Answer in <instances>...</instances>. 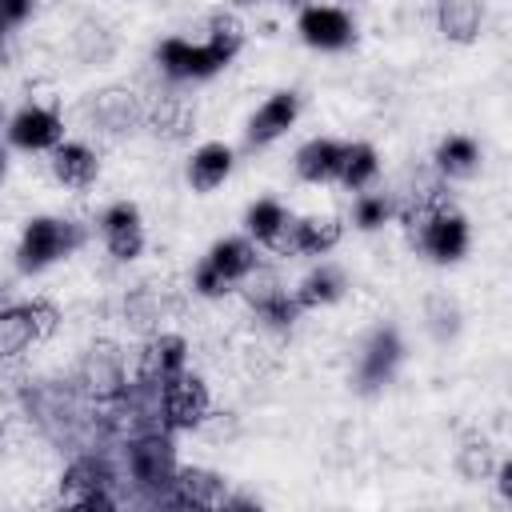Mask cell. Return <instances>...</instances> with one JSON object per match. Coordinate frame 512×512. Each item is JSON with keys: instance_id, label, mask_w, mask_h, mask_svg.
I'll list each match as a JSON object with an SVG mask.
<instances>
[{"instance_id": "cell-1", "label": "cell", "mask_w": 512, "mask_h": 512, "mask_svg": "<svg viewBox=\"0 0 512 512\" xmlns=\"http://www.w3.org/2000/svg\"><path fill=\"white\" fill-rule=\"evenodd\" d=\"M240 48H244V24L232 12H212L208 36L200 44H192L184 36H168L156 44V64L172 80H208L220 68H228Z\"/></svg>"}, {"instance_id": "cell-2", "label": "cell", "mask_w": 512, "mask_h": 512, "mask_svg": "<svg viewBox=\"0 0 512 512\" xmlns=\"http://www.w3.org/2000/svg\"><path fill=\"white\" fill-rule=\"evenodd\" d=\"M84 244V228L76 220H60V216H32L20 232V244H16V268L24 276H36L44 272L48 264L72 256L76 248Z\"/></svg>"}, {"instance_id": "cell-3", "label": "cell", "mask_w": 512, "mask_h": 512, "mask_svg": "<svg viewBox=\"0 0 512 512\" xmlns=\"http://www.w3.org/2000/svg\"><path fill=\"white\" fill-rule=\"evenodd\" d=\"M256 268H260L256 244H252L248 236H224V240H216V244L204 252V260L196 264L192 288L212 300V296H224V292H232L236 284H244Z\"/></svg>"}, {"instance_id": "cell-4", "label": "cell", "mask_w": 512, "mask_h": 512, "mask_svg": "<svg viewBox=\"0 0 512 512\" xmlns=\"http://www.w3.org/2000/svg\"><path fill=\"white\" fill-rule=\"evenodd\" d=\"M212 416V392L204 384V376L196 372H180L160 388V424L164 432H192Z\"/></svg>"}, {"instance_id": "cell-5", "label": "cell", "mask_w": 512, "mask_h": 512, "mask_svg": "<svg viewBox=\"0 0 512 512\" xmlns=\"http://www.w3.org/2000/svg\"><path fill=\"white\" fill-rule=\"evenodd\" d=\"M112 468L104 456H76L64 472H60V500L84 512H112L116 496H112Z\"/></svg>"}, {"instance_id": "cell-6", "label": "cell", "mask_w": 512, "mask_h": 512, "mask_svg": "<svg viewBox=\"0 0 512 512\" xmlns=\"http://www.w3.org/2000/svg\"><path fill=\"white\" fill-rule=\"evenodd\" d=\"M76 384L96 400V404H112L128 396V372H124V352L112 340H96L84 348L80 364H76Z\"/></svg>"}, {"instance_id": "cell-7", "label": "cell", "mask_w": 512, "mask_h": 512, "mask_svg": "<svg viewBox=\"0 0 512 512\" xmlns=\"http://www.w3.org/2000/svg\"><path fill=\"white\" fill-rule=\"evenodd\" d=\"M128 472L144 492H156L160 500L168 496V484L176 476V448L168 432H140L128 440Z\"/></svg>"}, {"instance_id": "cell-8", "label": "cell", "mask_w": 512, "mask_h": 512, "mask_svg": "<svg viewBox=\"0 0 512 512\" xmlns=\"http://www.w3.org/2000/svg\"><path fill=\"white\" fill-rule=\"evenodd\" d=\"M400 360H404V340H400V332H396L392 324L372 328L368 340H364V348H360V360H356V392H364V396L380 392V388L396 376Z\"/></svg>"}, {"instance_id": "cell-9", "label": "cell", "mask_w": 512, "mask_h": 512, "mask_svg": "<svg viewBox=\"0 0 512 512\" xmlns=\"http://www.w3.org/2000/svg\"><path fill=\"white\" fill-rule=\"evenodd\" d=\"M412 240L432 264H456L468 252V220L456 212V204L440 208L412 232Z\"/></svg>"}, {"instance_id": "cell-10", "label": "cell", "mask_w": 512, "mask_h": 512, "mask_svg": "<svg viewBox=\"0 0 512 512\" xmlns=\"http://www.w3.org/2000/svg\"><path fill=\"white\" fill-rule=\"evenodd\" d=\"M84 112H88V120H92L100 132H108V136H128V132H136V128L144 124V104H140V96H136L132 88H124V84H108V88L92 92L88 104H84Z\"/></svg>"}, {"instance_id": "cell-11", "label": "cell", "mask_w": 512, "mask_h": 512, "mask_svg": "<svg viewBox=\"0 0 512 512\" xmlns=\"http://www.w3.org/2000/svg\"><path fill=\"white\" fill-rule=\"evenodd\" d=\"M188 364V344L176 332H152L136 360V388H164L172 376H180Z\"/></svg>"}, {"instance_id": "cell-12", "label": "cell", "mask_w": 512, "mask_h": 512, "mask_svg": "<svg viewBox=\"0 0 512 512\" xmlns=\"http://www.w3.org/2000/svg\"><path fill=\"white\" fill-rule=\"evenodd\" d=\"M296 32L308 48H320V52H340L356 40V24L344 8H332V4H308L300 8V20H296Z\"/></svg>"}, {"instance_id": "cell-13", "label": "cell", "mask_w": 512, "mask_h": 512, "mask_svg": "<svg viewBox=\"0 0 512 512\" xmlns=\"http://www.w3.org/2000/svg\"><path fill=\"white\" fill-rule=\"evenodd\" d=\"M100 236H104V248L112 252V260L128 264L144 252V220H140V208L132 200H116L100 212Z\"/></svg>"}, {"instance_id": "cell-14", "label": "cell", "mask_w": 512, "mask_h": 512, "mask_svg": "<svg viewBox=\"0 0 512 512\" xmlns=\"http://www.w3.org/2000/svg\"><path fill=\"white\" fill-rule=\"evenodd\" d=\"M164 500L176 504V508H224L228 480L212 468H200V464H188V468L176 464V476H172Z\"/></svg>"}, {"instance_id": "cell-15", "label": "cell", "mask_w": 512, "mask_h": 512, "mask_svg": "<svg viewBox=\"0 0 512 512\" xmlns=\"http://www.w3.org/2000/svg\"><path fill=\"white\" fill-rule=\"evenodd\" d=\"M8 140L24 152H52L64 140V120L56 108L48 104H24L12 120H8Z\"/></svg>"}, {"instance_id": "cell-16", "label": "cell", "mask_w": 512, "mask_h": 512, "mask_svg": "<svg viewBox=\"0 0 512 512\" xmlns=\"http://www.w3.org/2000/svg\"><path fill=\"white\" fill-rule=\"evenodd\" d=\"M344 236V224L340 216H304V220H288L284 236L276 240L272 252L288 256V252H300V256H324L340 244Z\"/></svg>"}, {"instance_id": "cell-17", "label": "cell", "mask_w": 512, "mask_h": 512, "mask_svg": "<svg viewBox=\"0 0 512 512\" xmlns=\"http://www.w3.org/2000/svg\"><path fill=\"white\" fill-rule=\"evenodd\" d=\"M296 116H300V92H292V88L272 92V96L252 112V120H248V144H252V148L272 144L276 136H284V132L296 124Z\"/></svg>"}, {"instance_id": "cell-18", "label": "cell", "mask_w": 512, "mask_h": 512, "mask_svg": "<svg viewBox=\"0 0 512 512\" xmlns=\"http://www.w3.org/2000/svg\"><path fill=\"white\" fill-rule=\"evenodd\" d=\"M144 120L156 136L164 140H184L192 128H196V104L180 92H164L152 100V108H144Z\"/></svg>"}, {"instance_id": "cell-19", "label": "cell", "mask_w": 512, "mask_h": 512, "mask_svg": "<svg viewBox=\"0 0 512 512\" xmlns=\"http://www.w3.org/2000/svg\"><path fill=\"white\" fill-rule=\"evenodd\" d=\"M52 176L64 184V188H92L96 176H100V160L88 144L80 140H60L52 148Z\"/></svg>"}, {"instance_id": "cell-20", "label": "cell", "mask_w": 512, "mask_h": 512, "mask_svg": "<svg viewBox=\"0 0 512 512\" xmlns=\"http://www.w3.org/2000/svg\"><path fill=\"white\" fill-rule=\"evenodd\" d=\"M248 304H252V312H256L268 328H276V332H284V328H292V324L300 320V304H296V296L284 292L272 276L248 288Z\"/></svg>"}, {"instance_id": "cell-21", "label": "cell", "mask_w": 512, "mask_h": 512, "mask_svg": "<svg viewBox=\"0 0 512 512\" xmlns=\"http://www.w3.org/2000/svg\"><path fill=\"white\" fill-rule=\"evenodd\" d=\"M436 28L448 44H472L484 28V0H440Z\"/></svg>"}, {"instance_id": "cell-22", "label": "cell", "mask_w": 512, "mask_h": 512, "mask_svg": "<svg viewBox=\"0 0 512 512\" xmlns=\"http://www.w3.org/2000/svg\"><path fill=\"white\" fill-rule=\"evenodd\" d=\"M232 164H236L232 148L220 144V140H208V144H200V148L192 152V160H188V184H192L196 192H212V188H220V184L232 176Z\"/></svg>"}, {"instance_id": "cell-23", "label": "cell", "mask_w": 512, "mask_h": 512, "mask_svg": "<svg viewBox=\"0 0 512 512\" xmlns=\"http://www.w3.org/2000/svg\"><path fill=\"white\" fill-rule=\"evenodd\" d=\"M432 160H436L440 180H464V176H472L480 168V144L472 136H464V132H452V136H444L436 144Z\"/></svg>"}, {"instance_id": "cell-24", "label": "cell", "mask_w": 512, "mask_h": 512, "mask_svg": "<svg viewBox=\"0 0 512 512\" xmlns=\"http://www.w3.org/2000/svg\"><path fill=\"white\" fill-rule=\"evenodd\" d=\"M340 152H344V144H340V140H328V136H316V140L300 144V152H296V176L308 180V184H328V180H336Z\"/></svg>"}, {"instance_id": "cell-25", "label": "cell", "mask_w": 512, "mask_h": 512, "mask_svg": "<svg viewBox=\"0 0 512 512\" xmlns=\"http://www.w3.org/2000/svg\"><path fill=\"white\" fill-rule=\"evenodd\" d=\"M288 220H292V216H288V208H284L280 200L264 196V200L248 204V212H244V232H248V240H252V244L276 248V240L284 236Z\"/></svg>"}, {"instance_id": "cell-26", "label": "cell", "mask_w": 512, "mask_h": 512, "mask_svg": "<svg viewBox=\"0 0 512 512\" xmlns=\"http://www.w3.org/2000/svg\"><path fill=\"white\" fill-rule=\"evenodd\" d=\"M292 296H296L300 312H308V308H324V304H336V300L344 296V272H340L336 264H320V268H312V272L292 288Z\"/></svg>"}, {"instance_id": "cell-27", "label": "cell", "mask_w": 512, "mask_h": 512, "mask_svg": "<svg viewBox=\"0 0 512 512\" xmlns=\"http://www.w3.org/2000/svg\"><path fill=\"white\" fill-rule=\"evenodd\" d=\"M36 340H40V336H36L28 300H24V304H4V308H0V360H12V356H20V352H28Z\"/></svg>"}, {"instance_id": "cell-28", "label": "cell", "mask_w": 512, "mask_h": 512, "mask_svg": "<svg viewBox=\"0 0 512 512\" xmlns=\"http://www.w3.org/2000/svg\"><path fill=\"white\" fill-rule=\"evenodd\" d=\"M376 172H380V160H376V148H372V144H364V140L344 144L340 164H336V180H340L344 188L360 192V188H368V184L376 180Z\"/></svg>"}, {"instance_id": "cell-29", "label": "cell", "mask_w": 512, "mask_h": 512, "mask_svg": "<svg viewBox=\"0 0 512 512\" xmlns=\"http://www.w3.org/2000/svg\"><path fill=\"white\" fill-rule=\"evenodd\" d=\"M456 472H460L468 484H476V480H488V476L496 472V452H492L488 436H480V432L464 436V444L456 448Z\"/></svg>"}, {"instance_id": "cell-30", "label": "cell", "mask_w": 512, "mask_h": 512, "mask_svg": "<svg viewBox=\"0 0 512 512\" xmlns=\"http://www.w3.org/2000/svg\"><path fill=\"white\" fill-rule=\"evenodd\" d=\"M392 216H396V204H392L388 196H380V192H364V196H356V204H352V224L364 228V232L380 228V224L392 220Z\"/></svg>"}, {"instance_id": "cell-31", "label": "cell", "mask_w": 512, "mask_h": 512, "mask_svg": "<svg viewBox=\"0 0 512 512\" xmlns=\"http://www.w3.org/2000/svg\"><path fill=\"white\" fill-rule=\"evenodd\" d=\"M160 312H164V304H160V296H156L152 284H140V288L124 300V316L132 320V328H152V324L160 320Z\"/></svg>"}, {"instance_id": "cell-32", "label": "cell", "mask_w": 512, "mask_h": 512, "mask_svg": "<svg viewBox=\"0 0 512 512\" xmlns=\"http://www.w3.org/2000/svg\"><path fill=\"white\" fill-rule=\"evenodd\" d=\"M428 328H432V336H436L440 344L452 340V336L460 332V308H456V300L432 296V300H428Z\"/></svg>"}, {"instance_id": "cell-33", "label": "cell", "mask_w": 512, "mask_h": 512, "mask_svg": "<svg viewBox=\"0 0 512 512\" xmlns=\"http://www.w3.org/2000/svg\"><path fill=\"white\" fill-rule=\"evenodd\" d=\"M28 312H32V324H36V336H40V340L56 336V328H60V308H56V300L32 296V300H28Z\"/></svg>"}, {"instance_id": "cell-34", "label": "cell", "mask_w": 512, "mask_h": 512, "mask_svg": "<svg viewBox=\"0 0 512 512\" xmlns=\"http://www.w3.org/2000/svg\"><path fill=\"white\" fill-rule=\"evenodd\" d=\"M32 4H36V0H0V24H4V28L24 24L28 12H32Z\"/></svg>"}, {"instance_id": "cell-35", "label": "cell", "mask_w": 512, "mask_h": 512, "mask_svg": "<svg viewBox=\"0 0 512 512\" xmlns=\"http://www.w3.org/2000/svg\"><path fill=\"white\" fill-rule=\"evenodd\" d=\"M4 36H8V28L0 24V64H4Z\"/></svg>"}, {"instance_id": "cell-36", "label": "cell", "mask_w": 512, "mask_h": 512, "mask_svg": "<svg viewBox=\"0 0 512 512\" xmlns=\"http://www.w3.org/2000/svg\"><path fill=\"white\" fill-rule=\"evenodd\" d=\"M4 424H8V420H4V400H0V440H4Z\"/></svg>"}, {"instance_id": "cell-37", "label": "cell", "mask_w": 512, "mask_h": 512, "mask_svg": "<svg viewBox=\"0 0 512 512\" xmlns=\"http://www.w3.org/2000/svg\"><path fill=\"white\" fill-rule=\"evenodd\" d=\"M280 4H288V8H300V4H304V0H280Z\"/></svg>"}, {"instance_id": "cell-38", "label": "cell", "mask_w": 512, "mask_h": 512, "mask_svg": "<svg viewBox=\"0 0 512 512\" xmlns=\"http://www.w3.org/2000/svg\"><path fill=\"white\" fill-rule=\"evenodd\" d=\"M232 4H240V8H244V4H256V0H232Z\"/></svg>"}, {"instance_id": "cell-39", "label": "cell", "mask_w": 512, "mask_h": 512, "mask_svg": "<svg viewBox=\"0 0 512 512\" xmlns=\"http://www.w3.org/2000/svg\"><path fill=\"white\" fill-rule=\"evenodd\" d=\"M0 176H4V152H0Z\"/></svg>"}]
</instances>
